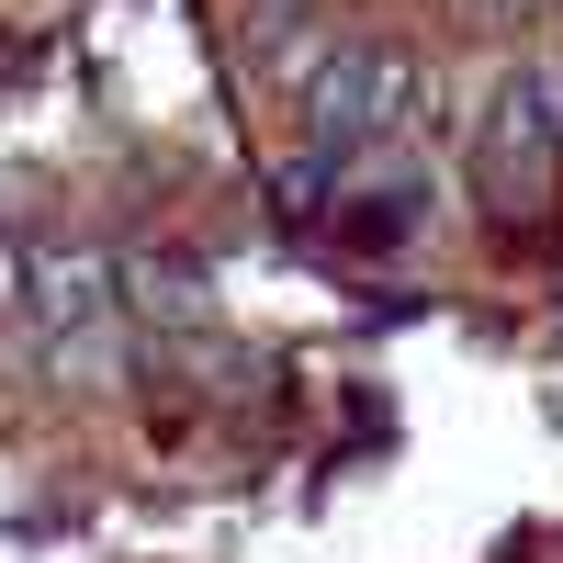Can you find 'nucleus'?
Returning a JSON list of instances; mask_svg holds the SVG:
<instances>
[{"label": "nucleus", "mask_w": 563, "mask_h": 563, "mask_svg": "<svg viewBox=\"0 0 563 563\" xmlns=\"http://www.w3.org/2000/svg\"><path fill=\"white\" fill-rule=\"evenodd\" d=\"M474 203L507 225V238H530V225L563 203V124H552L541 68H507V79L485 90V124H474Z\"/></svg>", "instance_id": "nucleus-1"}, {"label": "nucleus", "mask_w": 563, "mask_h": 563, "mask_svg": "<svg viewBox=\"0 0 563 563\" xmlns=\"http://www.w3.org/2000/svg\"><path fill=\"white\" fill-rule=\"evenodd\" d=\"M417 113V57H395V45H339L316 79H305V158L316 169H372L406 135Z\"/></svg>", "instance_id": "nucleus-2"}, {"label": "nucleus", "mask_w": 563, "mask_h": 563, "mask_svg": "<svg viewBox=\"0 0 563 563\" xmlns=\"http://www.w3.org/2000/svg\"><path fill=\"white\" fill-rule=\"evenodd\" d=\"M417 225H429V192H417L406 169H372V192H350L339 203V249H361V260H384V249H406Z\"/></svg>", "instance_id": "nucleus-3"}]
</instances>
